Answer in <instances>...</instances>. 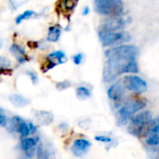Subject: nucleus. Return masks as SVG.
Returning <instances> with one entry per match:
<instances>
[{
	"label": "nucleus",
	"instance_id": "nucleus-1",
	"mask_svg": "<svg viewBox=\"0 0 159 159\" xmlns=\"http://www.w3.org/2000/svg\"><path fill=\"white\" fill-rule=\"evenodd\" d=\"M139 48L133 45H121L105 51L107 61L103 70V79L106 83L116 80L122 74H137L139 72L136 58Z\"/></svg>",
	"mask_w": 159,
	"mask_h": 159
},
{
	"label": "nucleus",
	"instance_id": "nucleus-2",
	"mask_svg": "<svg viewBox=\"0 0 159 159\" xmlns=\"http://www.w3.org/2000/svg\"><path fill=\"white\" fill-rule=\"evenodd\" d=\"M153 120V115L150 111L141 112L129 120V132L135 137H143L147 134Z\"/></svg>",
	"mask_w": 159,
	"mask_h": 159
},
{
	"label": "nucleus",
	"instance_id": "nucleus-3",
	"mask_svg": "<svg viewBox=\"0 0 159 159\" xmlns=\"http://www.w3.org/2000/svg\"><path fill=\"white\" fill-rule=\"evenodd\" d=\"M145 105V101L140 99H131L125 102V104L118 110L116 114L118 124H126L128 121L131 119L133 116H135L137 112L143 109Z\"/></svg>",
	"mask_w": 159,
	"mask_h": 159
},
{
	"label": "nucleus",
	"instance_id": "nucleus-4",
	"mask_svg": "<svg viewBox=\"0 0 159 159\" xmlns=\"http://www.w3.org/2000/svg\"><path fill=\"white\" fill-rule=\"evenodd\" d=\"M94 6L99 14L109 17L121 16L124 11V4L120 0H97Z\"/></svg>",
	"mask_w": 159,
	"mask_h": 159
},
{
	"label": "nucleus",
	"instance_id": "nucleus-5",
	"mask_svg": "<svg viewBox=\"0 0 159 159\" xmlns=\"http://www.w3.org/2000/svg\"><path fill=\"white\" fill-rule=\"evenodd\" d=\"M99 38L102 44L105 47L110 46H121L122 44L130 40V34L126 31H119V32H106V31H100L99 32Z\"/></svg>",
	"mask_w": 159,
	"mask_h": 159
},
{
	"label": "nucleus",
	"instance_id": "nucleus-6",
	"mask_svg": "<svg viewBox=\"0 0 159 159\" xmlns=\"http://www.w3.org/2000/svg\"><path fill=\"white\" fill-rule=\"evenodd\" d=\"M123 84L127 89L136 93H143L147 89L146 82L138 75H127L123 79Z\"/></svg>",
	"mask_w": 159,
	"mask_h": 159
},
{
	"label": "nucleus",
	"instance_id": "nucleus-7",
	"mask_svg": "<svg viewBox=\"0 0 159 159\" xmlns=\"http://www.w3.org/2000/svg\"><path fill=\"white\" fill-rule=\"evenodd\" d=\"M126 26V20L122 16L117 17H109L103 20L102 24V31L106 32H119L123 31Z\"/></svg>",
	"mask_w": 159,
	"mask_h": 159
},
{
	"label": "nucleus",
	"instance_id": "nucleus-8",
	"mask_svg": "<svg viewBox=\"0 0 159 159\" xmlns=\"http://www.w3.org/2000/svg\"><path fill=\"white\" fill-rule=\"evenodd\" d=\"M9 126H10V129L13 131L18 132L22 139L27 138V136L30 134L28 123H26L21 117H20L18 116H15L11 118Z\"/></svg>",
	"mask_w": 159,
	"mask_h": 159
},
{
	"label": "nucleus",
	"instance_id": "nucleus-9",
	"mask_svg": "<svg viewBox=\"0 0 159 159\" xmlns=\"http://www.w3.org/2000/svg\"><path fill=\"white\" fill-rule=\"evenodd\" d=\"M90 146H91V143L89 141L86 139H77L74 142L71 150L75 157H81L89 151Z\"/></svg>",
	"mask_w": 159,
	"mask_h": 159
},
{
	"label": "nucleus",
	"instance_id": "nucleus-10",
	"mask_svg": "<svg viewBox=\"0 0 159 159\" xmlns=\"http://www.w3.org/2000/svg\"><path fill=\"white\" fill-rule=\"evenodd\" d=\"M125 92H126V88L122 81H118L115 83L107 90L108 97L115 102L120 101L124 97Z\"/></svg>",
	"mask_w": 159,
	"mask_h": 159
},
{
	"label": "nucleus",
	"instance_id": "nucleus-11",
	"mask_svg": "<svg viewBox=\"0 0 159 159\" xmlns=\"http://www.w3.org/2000/svg\"><path fill=\"white\" fill-rule=\"evenodd\" d=\"M37 138H24L21 140L20 146L24 154L28 158H33L34 157L37 145Z\"/></svg>",
	"mask_w": 159,
	"mask_h": 159
},
{
	"label": "nucleus",
	"instance_id": "nucleus-12",
	"mask_svg": "<svg viewBox=\"0 0 159 159\" xmlns=\"http://www.w3.org/2000/svg\"><path fill=\"white\" fill-rule=\"evenodd\" d=\"M158 121L157 118L154 119L152 125L146 134V143L149 146H157L158 145Z\"/></svg>",
	"mask_w": 159,
	"mask_h": 159
},
{
	"label": "nucleus",
	"instance_id": "nucleus-13",
	"mask_svg": "<svg viewBox=\"0 0 159 159\" xmlns=\"http://www.w3.org/2000/svg\"><path fill=\"white\" fill-rule=\"evenodd\" d=\"M9 50L11 51V53L14 55V57L17 59V61L20 63H23L26 61H28V58L25 54L24 49L20 45H17V44L11 45V47L9 48Z\"/></svg>",
	"mask_w": 159,
	"mask_h": 159
},
{
	"label": "nucleus",
	"instance_id": "nucleus-14",
	"mask_svg": "<svg viewBox=\"0 0 159 159\" xmlns=\"http://www.w3.org/2000/svg\"><path fill=\"white\" fill-rule=\"evenodd\" d=\"M9 100L15 106H18V107H24L30 103V101L28 99H26L25 97H23L21 95H18V94L11 95L9 97Z\"/></svg>",
	"mask_w": 159,
	"mask_h": 159
},
{
	"label": "nucleus",
	"instance_id": "nucleus-15",
	"mask_svg": "<svg viewBox=\"0 0 159 159\" xmlns=\"http://www.w3.org/2000/svg\"><path fill=\"white\" fill-rule=\"evenodd\" d=\"M48 61H51L53 62H55L56 64L57 63H62L66 61V56L64 54V52L61 51V50H57V51H54L50 54H48Z\"/></svg>",
	"mask_w": 159,
	"mask_h": 159
},
{
	"label": "nucleus",
	"instance_id": "nucleus-16",
	"mask_svg": "<svg viewBox=\"0 0 159 159\" xmlns=\"http://www.w3.org/2000/svg\"><path fill=\"white\" fill-rule=\"evenodd\" d=\"M61 29L57 26H52L49 27L48 29V40L50 42H56L59 40L60 36H61Z\"/></svg>",
	"mask_w": 159,
	"mask_h": 159
},
{
	"label": "nucleus",
	"instance_id": "nucleus-17",
	"mask_svg": "<svg viewBox=\"0 0 159 159\" xmlns=\"http://www.w3.org/2000/svg\"><path fill=\"white\" fill-rule=\"evenodd\" d=\"M90 95H91L90 90L88 88H86V87L82 86V87H79V88L76 89V96L79 99H81V100L88 99V98L90 97Z\"/></svg>",
	"mask_w": 159,
	"mask_h": 159
},
{
	"label": "nucleus",
	"instance_id": "nucleus-18",
	"mask_svg": "<svg viewBox=\"0 0 159 159\" xmlns=\"http://www.w3.org/2000/svg\"><path fill=\"white\" fill-rule=\"evenodd\" d=\"M34 15H35V12L34 11H33V10H26V11L22 12L21 14L18 15V17L16 18V23L17 24H20L22 20H27V19L33 17Z\"/></svg>",
	"mask_w": 159,
	"mask_h": 159
},
{
	"label": "nucleus",
	"instance_id": "nucleus-19",
	"mask_svg": "<svg viewBox=\"0 0 159 159\" xmlns=\"http://www.w3.org/2000/svg\"><path fill=\"white\" fill-rule=\"evenodd\" d=\"M10 65H11V62L9 60L0 56V68L1 69H8Z\"/></svg>",
	"mask_w": 159,
	"mask_h": 159
},
{
	"label": "nucleus",
	"instance_id": "nucleus-20",
	"mask_svg": "<svg viewBox=\"0 0 159 159\" xmlns=\"http://www.w3.org/2000/svg\"><path fill=\"white\" fill-rule=\"evenodd\" d=\"M62 4L66 10H72L77 5V2L76 1H65Z\"/></svg>",
	"mask_w": 159,
	"mask_h": 159
},
{
	"label": "nucleus",
	"instance_id": "nucleus-21",
	"mask_svg": "<svg viewBox=\"0 0 159 159\" xmlns=\"http://www.w3.org/2000/svg\"><path fill=\"white\" fill-rule=\"evenodd\" d=\"M95 140L97 142H101V143H111L112 142V139L108 136H104V135H100V136H96L95 137Z\"/></svg>",
	"mask_w": 159,
	"mask_h": 159
},
{
	"label": "nucleus",
	"instance_id": "nucleus-22",
	"mask_svg": "<svg viewBox=\"0 0 159 159\" xmlns=\"http://www.w3.org/2000/svg\"><path fill=\"white\" fill-rule=\"evenodd\" d=\"M73 61H74V63L76 64V65H79L82 61H83V53H77L74 56L73 58Z\"/></svg>",
	"mask_w": 159,
	"mask_h": 159
},
{
	"label": "nucleus",
	"instance_id": "nucleus-23",
	"mask_svg": "<svg viewBox=\"0 0 159 159\" xmlns=\"http://www.w3.org/2000/svg\"><path fill=\"white\" fill-rule=\"evenodd\" d=\"M70 86H71V84L68 81H63V82H60L57 84V89L60 90H63V89H68Z\"/></svg>",
	"mask_w": 159,
	"mask_h": 159
},
{
	"label": "nucleus",
	"instance_id": "nucleus-24",
	"mask_svg": "<svg viewBox=\"0 0 159 159\" xmlns=\"http://www.w3.org/2000/svg\"><path fill=\"white\" fill-rule=\"evenodd\" d=\"M7 124V116L4 113V110L0 108V127L6 126Z\"/></svg>",
	"mask_w": 159,
	"mask_h": 159
},
{
	"label": "nucleus",
	"instance_id": "nucleus-25",
	"mask_svg": "<svg viewBox=\"0 0 159 159\" xmlns=\"http://www.w3.org/2000/svg\"><path fill=\"white\" fill-rule=\"evenodd\" d=\"M37 156H38V158L39 159H47L46 152H45L43 146H39L38 147V149H37Z\"/></svg>",
	"mask_w": 159,
	"mask_h": 159
},
{
	"label": "nucleus",
	"instance_id": "nucleus-26",
	"mask_svg": "<svg viewBox=\"0 0 159 159\" xmlns=\"http://www.w3.org/2000/svg\"><path fill=\"white\" fill-rule=\"evenodd\" d=\"M27 75L30 76V78H31V80H32V82H33V83L36 84V83L38 82V77H37V75H36L34 72L28 71V72H27Z\"/></svg>",
	"mask_w": 159,
	"mask_h": 159
},
{
	"label": "nucleus",
	"instance_id": "nucleus-27",
	"mask_svg": "<svg viewBox=\"0 0 159 159\" xmlns=\"http://www.w3.org/2000/svg\"><path fill=\"white\" fill-rule=\"evenodd\" d=\"M28 127H29V130H30V133H35L36 132V128L34 127V125L31 122L28 123Z\"/></svg>",
	"mask_w": 159,
	"mask_h": 159
},
{
	"label": "nucleus",
	"instance_id": "nucleus-28",
	"mask_svg": "<svg viewBox=\"0 0 159 159\" xmlns=\"http://www.w3.org/2000/svg\"><path fill=\"white\" fill-rule=\"evenodd\" d=\"M89 12V7H86L83 9V15H88Z\"/></svg>",
	"mask_w": 159,
	"mask_h": 159
},
{
	"label": "nucleus",
	"instance_id": "nucleus-29",
	"mask_svg": "<svg viewBox=\"0 0 159 159\" xmlns=\"http://www.w3.org/2000/svg\"><path fill=\"white\" fill-rule=\"evenodd\" d=\"M2 48V41H1V39H0V48Z\"/></svg>",
	"mask_w": 159,
	"mask_h": 159
}]
</instances>
